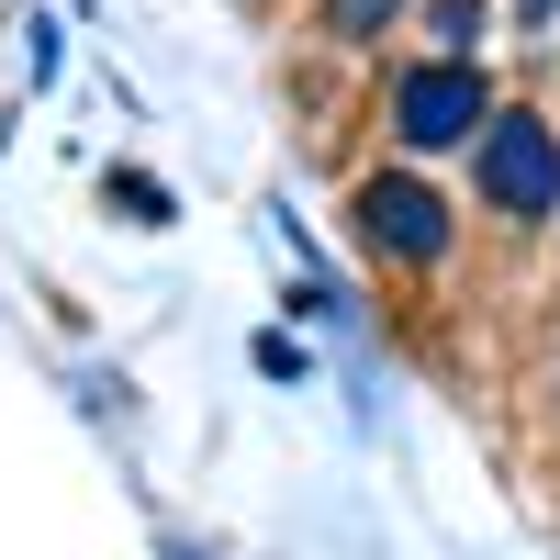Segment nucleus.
I'll use <instances>...</instances> for the list:
<instances>
[{
  "instance_id": "7",
  "label": "nucleus",
  "mask_w": 560,
  "mask_h": 560,
  "mask_svg": "<svg viewBox=\"0 0 560 560\" xmlns=\"http://www.w3.org/2000/svg\"><path fill=\"white\" fill-rule=\"evenodd\" d=\"M549 12H560V0H516V23H549Z\"/></svg>"
},
{
  "instance_id": "1",
  "label": "nucleus",
  "mask_w": 560,
  "mask_h": 560,
  "mask_svg": "<svg viewBox=\"0 0 560 560\" xmlns=\"http://www.w3.org/2000/svg\"><path fill=\"white\" fill-rule=\"evenodd\" d=\"M471 191H482L504 224L560 213V124H538V113H493V124L471 135Z\"/></svg>"
},
{
  "instance_id": "8",
  "label": "nucleus",
  "mask_w": 560,
  "mask_h": 560,
  "mask_svg": "<svg viewBox=\"0 0 560 560\" xmlns=\"http://www.w3.org/2000/svg\"><path fill=\"white\" fill-rule=\"evenodd\" d=\"M168 560H202V549H179V538H168Z\"/></svg>"
},
{
  "instance_id": "6",
  "label": "nucleus",
  "mask_w": 560,
  "mask_h": 560,
  "mask_svg": "<svg viewBox=\"0 0 560 560\" xmlns=\"http://www.w3.org/2000/svg\"><path fill=\"white\" fill-rule=\"evenodd\" d=\"M113 191H124V213H135V224H168V191H158V179H135V168H124Z\"/></svg>"
},
{
  "instance_id": "5",
  "label": "nucleus",
  "mask_w": 560,
  "mask_h": 560,
  "mask_svg": "<svg viewBox=\"0 0 560 560\" xmlns=\"http://www.w3.org/2000/svg\"><path fill=\"white\" fill-rule=\"evenodd\" d=\"M438 45H448V57H471V45H482V0H438Z\"/></svg>"
},
{
  "instance_id": "3",
  "label": "nucleus",
  "mask_w": 560,
  "mask_h": 560,
  "mask_svg": "<svg viewBox=\"0 0 560 560\" xmlns=\"http://www.w3.org/2000/svg\"><path fill=\"white\" fill-rule=\"evenodd\" d=\"M348 213H359V247L393 258V269H438L448 258V202L415 168H370L359 191H348Z\"/></svg>"
},
{
  "instance_id": "4",
  "label": "nucleus",
  "mask_w": 560,
  "mask_h": 560,
  "mask_svg": "<svg viewBox=\"0 0 560 560\" xmlns=\"http://www.w3.org/2000/svg\"><path fill=\"white\" fill-rule=\"evenodd\" d=\"M393 12H404V0H325V34H337V45H382Z\"/></svg>"
},
{
  "instance_id": "2",
  "label": "nucleus",
  "mask_w": 560,
  "mask_h": 560,
  "mask_svg": "<svg viewBox=\"0 0 560 560\" xmlns=\"http://www.w3.org/2000/svg\"><path fill=\"white\" fill-rule=\"evenodd\" d=\"M493 124V90L471 57H427V68H404L393 79V135L415 158H438V147H471V135Z\"/></svg>"
}]
</instances>
